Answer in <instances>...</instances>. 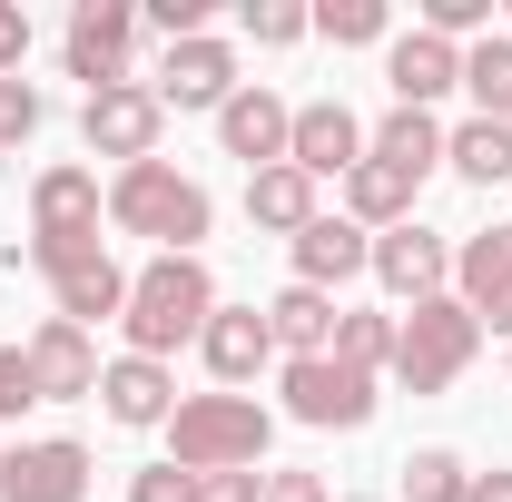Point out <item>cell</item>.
Segmentation results:
<instances>
[{"label":"cell","instance_id":"f546056e","mask_svg":"<svg viewBox=\"0 0 512 502\" xmlns=\"http://www.w3.org/2000/svg\"><path fill=\"white\" fill-rule=\"evenodd\" d=\"M316 30V10H296V0H247V40L256 50H296Z\"/></svg>","mask_w":512,"mask_h":502},{"label":"cell","instance_id":"277c9868","mask_svg":"<svg viewBox=\"0 0 512 502\" xmlns=\"http://www.w3.org/2000/svg\"><path fill=\"white\" fill-rule=\"evenodd\" d=\"M473 355H483L473 306H463V296H424V306L394 315V365H384V375L404 384V394H444V384H463Z\"/></svg>","mask_w":512,"mask_h":502},{"label":"cell","instance_id":"5bb4252c","mask_svg":"<svg viewBox=\"0 0 512 502\" xmlns=\"http://www.w3.org/2000/svg\"><path fill=\"white\" fill-rule=\"evenodd\" d=\"M384 89H394V109H434L444 89H463V50L434 40V30H394L384 40Z\"/></svg>","mask_w":512,"mask_h":502},{"label":"cell","instance_id":"f1b7e54d","mask_svg":"<svg viewBox=\"0 0 512 502\" xmlns=\"http://www.w3.org/2000/svg\"><path fill=\"white\" fill-rule=\"evenodd\" d=\"M316 40H335V50H375V40H394V10H384V0H325Z\"/></svg>","mask_w":512,"mask_h":502},{"label":"cell","instance_id":"f35d334b","mask_svg":"<svg viewBox=\"0 0 512 502\" xmlns=\"http://www.w3.org/2000/svg\"><path fill=\"white\" fill-rule=\"evenodd\" d=\"M463 502H512V473H503V463H493V473H473V483H463Z\"/></svg>","mask_w":512,"mask_h":502},{"label":"cell","instance_id":"44dd1931","mask_svg":"<svg viewBox=\"0 0 512 502\" xmlns=\"http://www.w3.org/2000/svg\"><path fill=\"white\" fill-rule=\"evenodd\" d=\"M365 158L394 168L404 188H424V178L444 168V119H434V109H384V119L365 128Z\"/></svg>","mask_w":512,"mask_h":502},{"label":"cell","instance_id":"52a82bcc","mask_svg":"<svg viewBox=\"0 0 512 502\" xmlns=\"http://www.w3.org/2000/svg\"><path fill=\"white\" fill-rule=\"evenodd\" d=\"M60 60H69V79H89V99H99V89H128V79H138V69H128L138 60V10H128V0H79Z\"/></svg>","mask_w":512,"mask_h":502},{"label":"cell","instance_id":"d6986e66","mask_svg":"<svg viewBox=\"0 0 512 502\" xmlns=\"http://www.w3.org/2000/svg\"><path fill=\"white\" fill-rule=\"evenodd\" d=\"M286 256H296V286L335 296L345 276H365V266H375V237H365L355 217H316L306 237H286Z\"/></svg>","mask_w":512,"mask_h":502},{"label":"cell","instance_id":"83f0119b","mask_svg":"<svg viewBox=\"0 0 512 502\" xmlns=\"http://www.w3.org/2000/svg\"><path fill=\"white\" fill-rule=\"evenodd\" d=\"M394 473H404V502H463V483H473V463H463V453H444V443L404 453Z\"/></svg>","mask_w":512,"mask_h":502},{"label":"cell","instance_id":"484cf974","mask_svg":"<svg viewBox=\"0 0 512 502\" xmlns=\"http://www.w3.org/2000/svg\"><path fill=\"white\" fill-rule=\"evenodd\" d=\"M463 89H473V119L512 128V40H473L463 50Z\"/></svg>","mask_w":512,"mask_h":502},{"label":"cell","instance_id":"e0dca14e","mask_svg":"<svg viewBox=\"0 0 512 502\" xmlns=\"http://www.w3.org/2000/svg\"><path fill=\"white\" fill-rule=\"evenodd\" d=\"M286 138H296V109H286L276 89H256V79L227 99V109H217V148H227V158H247V178L286 158Z\"/></svg>","mask_w":512,"mask_h":502},{"label":"cell","instance_id":"7a4b0ae2","mask_svg":"<svg viewBox=\"0 0 512 502\" xmlns=\"http://www.w3.org/2000/svg\"><path fill=\"white\" fill-rule=\"evenodd\" d=\"M109 227L119 237H158V256H197V237L217 227V207L168 158H138V168H109Z\"/></svg>","mask_w":512,"mask_h":502},{"label":"cell","instance_id":"7c38bea8","mask_svg":"<svg viewBox=\"0 0 512 502\" xmlns=\"http://www.w3.org/2000/svg\"><path fill=\"white\" fill-rule=\"evenodd\" d=\"M0 502H89V443H20V453H0Z\"/></svg>","mask_w":512,"mask_h":502},{"label":"cell","instance_id":"d4e9b609","mask_svg":"<svg viewBox=\"0 0 512 502\" xmlns=\"http://www.w3.org/2000/svg\"><path fill=\"white\" fill-rule=\"evenodd\" d=\"M345 217H355L365 237H384V227H404V217H414V188H404L394 168H375V158H365V168L345 178Z\"/></svg>","mask_w":512,"mask_h":502},{"label":"cell","instance_id":"3957f363","mask_svg":"<svg viewBox=\"0 0 512 502\" xmlns=\"http://www.w3.org/2000/svg\"><path fill=\"white\" fill-rule=\"evenodd\" d=\"M266 434H276V414H266L256 394H178V414H168V463H178V473H256V463H266Z\"/></svg>","mask_w":512,"mask_h":502},{"label":"cell","instance_id":"8d00e7d4","mask_svg":"<svg viewBox=\"0 0 512 502\" xmlns=\"http://www.w3.org/2000/svg\"><path fill=\"white\" fill-rule=\"evenodd\" d=\"M197 502H266V473H197Z\"/></svg>","mask_w":512,"mask_h":502},{"label":"cell","instance_id":"4fadbf2b","mask_svg":"<svg viewBox=\"0 0 512 502\" xmlns=\"http://www.w3.org/2000/svg\"><path fill=\"white\" fill-rule=\"evenodd\" d=\"M453 296L473 306L483 335H503V345H512V227L463 237V247H453Z\"/></svg>","mask_w":512,"mask_h":502},{"label":"cell","instance_id":"836d02e7","mask_svg":"<svg viewBox=\"0 0 512 502\" xmlns=\"http://www.w3.org/2000/svg\"><path fill=\"white\" fill-rule=\"evenodd\" d=\"M128 502H197V473H178V463H148V473H128Z\"/></svg>","mask_w":512,"mask_h":502},{"label":"cell","instance_id":"ba28073f","mask_svg":"<svg viewBox=\"0 0 512 502\" xmlns=\"http://www.w3.org/2000/svg\"><path fill=\"white\" fill-rule=\"evenodd\" d=\"M375 276L394 306H424V296H453V237H434L424 217H404V227H384L375 237Z\"/></svg>","mask_w":512,"mask_h":502},{"label":"cell","instance_id":"6da1fadb","mask_svg":"<svg viewBox=\"0 0 512 502\" xmlns=\"http://www.w3.org/2000/svg\"><path fill=\"white\" fill-rule=\"evenodd\" d=\"M207 315H217V276H207V256H148L138 276H128V355H178V345H197L207 335Z\"/></svg>","mask_w":512,"mask_h":502},{"label":"cell","instance_id":"d6a6232c","mask_svg":"<svg viewBox=\"0 0 512 502\" xmlns=\"http://www.w3.org/2000/svg\"><path fill=\"white\" fill-rule=\"evenodd\" d=\"M30 404H40V384H30V355H20V345H0V424H20Z\"/></svg>","mask_w":512,"mask_h":502},{"label":"cell","instance_id":"ffe728a7","mask_svg":"<svg viewBox=\"0 0 512 502\" xmlns=\"http://www.w3.org/2000/svg\"><path fill=\"white\" fill-rule=\"evenodd\" d=\"M50 296H60V325H119L128 315V266L109 247H89L50 276Z\"/></svg>","mask_w":512,"mask_h":502},{"label":"cell","instance_id":"1f68e13d","mask_svg":"<svg viewBox=\"0 0 512 502\" xmlns=\"http://www.w3.org/2000/svg\"><path fill=\"white\" fill-rule=\"evenodd\" d=\"M40 119H50V99H40L30 79H0V148H30Z\"/></svg>","mask_w":512,"mask_h":502},{"label":"cell","instance_id":"2e32d148","mask_svg":"<svg viewBox=\"0 0 512 502\" xmlns=\"http://www.w3.org/2000/svg\"><path fill=\"white\" fill-rule=\"evenodd\" d=\"M197 355H207L217 394L256 384L266 365H276V335H266V306H217V315H207V335H197Z\"/></svg>","mask_w":512,"mask_h":502},{"label":"cell","instance_id":"7402d4cb","mask_svg":"<svg viewBox=\"0 0 512 502\" xmlns=\"http://www.w3.org/2000/svg\"><path fill=\"white\" fill-rule=\"evenodd\" d=\"M316 217H325V207H316V178H306V168L276 158V168L247 178V227H266V237H306Z\"/></svg>","mask_w":512,"mask_h":502},{"label":"cell","instance_id":"74e56055","mask_svg":"<svg viewBox=\"0 0 512 502\" xmlns=\"http://www.w3.org/2000/svg\"><path fill=\"white\" fill-rule=\"evenodd\" d=\"M266 502H335L316 473H266Z\"/></svg>","mask_w":512,"mask_h":502},{"label":"cell","instance_id":"9a60e30c","mask_svg":"<svg viewBox=\"0 0 512 502\" xmlns=\"http://www.w3.org/2000/svg\"><path fill=\"white\" fill-rule=\"evenodd\" d=\"M99 404H109V424H128V434H168L178 375L158 355H119V365H99Z\"/></svg>","mask_w":512,"mask_h":502},{"label":"cell","instance_id":"e575fe53","mask_svg":"<svg viewBox=\"0 0 512 502\" xmlns=\"http://www.w3.org/2000/svg\"><path fill=\"white\" fill-rule=\"evenodd\" d=\"M138 20H148V30H168V40H197V30H207V0H148Z\"/></svg>","mask_w":512,"mask_h":502},{"label":"cell","instance_id":"ac0fdd59","mask_svg":"<svg viewBox=\"0 0 512 502\" xmlns=\"http://www.w3.org/2000/svg\"><path fill=\"white\" fill-rule=\"evenodd\" d=\"M20 355H30L40 404H79V394H99V345H89V325H60V315H50Z\"/></svg>","mask_w":512,"mask_h":502},{"label":"cell","instance_id":"cb8c5ba5","mask_svg":"<svg viewBox=\"0 0 512 502\" xmlns=\"http://www.w3.org/2000/svg\"><path fill=\"white\" fill-rule=\"evenodd\" d=\"M444 168L463 178V188H503V178H512V128H503V119L444 128Z\"/></svg>","mask_w":512,"mask_h":502},{"label":"cell","instance_id":"5b68a950","mask_svg":"<svg viewBox=\"0 0 512 502\" xmlns=\"http://www.w3.org/2000/svg\"><path fill=\"white\" fill-rule=\"evenodd\" d=\"M99 217H109L99 168H40V178H30V266L60 276L69 256H89L99 247Z\"/></svg>","mask_w":512,"mask_h":502},{"label":"cell","instance_id":"603a6c76","mask_svg":"<svg viewBox=\"0 0 512 502\" xmlns=\"http://www.w3.org/2000/svg\"><path fill=\"white\" fill-rule=\"evenodd\" d=\"M335 296H316V286H286V296H266V335H276V355L296 365V355H335Z\"/></svg>","mask_w":512,"mask_h":502},{"label":"cell","instance_id":"9c48e42d","mask_svg":"<svg viewBox=\"0 0 512 502\" xmlns=\"http://www.w3.org/2000/svg\"><path fill=\"white\" fill-rule=\"evenodd\" d=\"M148 89H158V109H207V119H217L247 79H237V50H227L217 30H197V40H168V60H158Z\"/></svg>","mask_w":512,"mask_h":502},{"label":"cell","instance_id":"8fae6325","mask_svg":"<svg viewBox=\"0 0 512 502\" xmlns=\"http://www.w3.org/2000/svg\"><path fill=\"white\" fill-rule=\"evenodd\" d=\"M286 168H306V178H355L365 168V119L345 109V99H306L296 109V138H286Z\"/></svg>","mask_w":512,"mask_h":502},{"label":"cell","instance_id":"30bf717a","mask_svg":"<svg viewBox=\"0 0 512 502\" xmlns=\"http://www.w3.org/2000/svg\"><path fill=\"white\" fill-rule=\"evenodd\" d=\"M158 128H168V109H158V89H148V79H128V89H99V99L79 109V138H89V158H119V168L158 158Z\"/></svg>","mask_w":512,"mask_h":502},{"label":"cell","instance_id":"4316f807","mask_svg":"<svg viewBox=\"0 0 512 502\" xmlns=\"http://www.w3.org/2000/svg\"><path fill=\"white\" fill-rule=\"evenodd\" d=\"M335 365H355V375H384V365H394V315L345 306V315H335Z\"/></svg>","mask_w":512,"mask_h":502},{"label":"cell","instance_id":"8992f818","mask_svg":"<svg viewBox=\"0 0 512 502\" xmlns=\"http://www.w3.org/2000/svg\"><path fill=\"white\" fill-rule=\"evenodd\" d=\"M276 394H286V414L316 424V434H365V424H375V375H355V365H335V355H296V365L276 375Z\"/></svg>","mask_w":512,"mask_h":502},{"label":"cell","instance_id":"4dcf8cb0","mask_svg":"<svg viewBox=\"0 0 512 502\" xmlns=\"http://www.w3.org/2000/svg\"><path fill=\"white\" fill-rule=\"evenodd\" d=\"M414 30H434V40L463 50L473 30H493V0H424V10H414Z\"/></svg>","mask_w":512,"mask_h":502},{"label":"cell","instance_id":"d590c367","mask_svg":"<svg viewBox=\"0 0 512 502\" xmlns=\"http://www.w3.org/2000/svg\"><path fill=\"white\" fill-rule=\"evenodd\" d=\"M20 60H30V10L0 0V79H20Z\"/></svg>","mask_w":512,"mask_h":502}]
</instances>
